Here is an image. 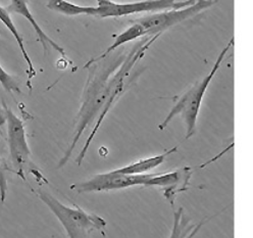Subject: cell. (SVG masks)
I'll list each match as a JSON object with an SVG mask.
<instances>
[{
    "label": "cell",
    "mask_w": 253,
    "mask_h": 238,
    "mask_svg": "<svg viewBox=\"0 0 253 238\" xmlns=\"http://www.w3.org/2000/svg\"><path fill=\"white\" fill-rule=\"evenodd\" d=\"M124 59V56H119L118 58H113L108 61L107 65L105 62L101 65V61H99L88 68L90 73L83 92L82 105L79 110L74 137L69 148L57 165L58 169L62 168L69 162L79 140L91 123L95 120L97 121L102 108L109 98L110 91H112L109 79L121 66Z\"/></svg>",
    "instance_id": "obj_1"
},
{
    "label": "cell",
    "mask_w": 253,
    "mask_h": 238,
    "mask_svg": "<svg viewBox=\"0 0 253 238\" xmlns=\"http://www.w3.org/2000/svg\"><path fill=\"white\" fill-rule=\"evenodd\" d=\"M233 45L234 36L230 38L227 45L221 49L209 74L205 75L201 80L195 82L176 100L175 104L170 108L169 113L168 114L166 119L160 124V126H158L160 130H165L173 118H176L177 116H181L184 120L186 127V139H190L195 134L197 120L204 95L207 93L216 73L220 69L221 65H223V62L226 59L229 51L232 49Z\"/></svg>",
    "instance_id": "obj_2"
},
{
    "label": "cell",
    "mask_w": 253,
    "mask_h": 238,
    "mask_svg": "<svg viewBox=\"0 0 253 238\" xmlns=\"http://www.w3.org/2000/svg\"><path fill=\"white\" fill-rule=\"evenodd\" d=\"M35 192L60 222L69 238H89L94 230L105 235L107 223L100 216L87 213L79 205H74L73 208L63 204L42 189H37Z\"/></svg>",
    "instance_id": "obj_3"
},
{
    "label": "cell",
    "mask_w": 253,
    "mask_h": 238,
    "mask_svg": "<svg viewBox=\"0 0 253 238\" xmlns=\"http://www.w3.org/2000/svg\"><path fill=\"white\" fill-rule=\"evenodd\" d=\"M160 36L161 35L147 36V37H144L143 39H142L141 42L137 43L133 47V50L125 57V59L121 63V66L116 70V72L113 74V76L110 77L109 82H110V85H112V92H110V96H109L108 100L106 101L104 107L102 108L97 121L95 122L94 128H93L92 132L90 133L89 137L87 138L82 150L80 151V153H79V155L77 157L76 162L79 166L82 164L83 160L85 158V155L89 149V146L92 143L94 137L96 136L106 115L108 114L109 110L112 109V107L115 105L117 100L122 96V94L125 92L126 87H128V81L126 80H128V78H129L133 68L135 67V65L138 61H140L142 58H143L145 52L149 49V47L157 40V38Z\"/></svg>",
    "instance_id": "obj_4"
},
{
    "label": "cell",
    "mask_w": 253,
    "mask_h": 238,
    "mask_svg": "<svg viewBox=\"0 0 253 238\" xmlns=\"http://www.w3.org/2000/svg\"><path fill=\"white\" fill-rule=\"evenodd\" d=\"M3 109L5 122L7 124V141L10 160L15 169V173L24 180H26V175L31 174L38 182H47L40 169L31 158L32 152L27 141L24 122L7 107L5 103H3Z\"/></svg>",
    "instance_id": "obj_5"
},
{
    "label": "cell",
    "mask_w": 253,
    "mask_h": 238,
    "mask_svg": "<svg viewBox=\"0 0 253 238\" xmlns=\"http://www.w3.org/2000/svg\"><path fill=\"white\" fill-rule=\"evenodd\" d=\"M197 0H141V1L119 3L112 0H96L92 17L98 19L121 18L143 12H161L181 9L194 4Z\"/></svg>",
    "instance_id": "obj_6"
},
{
    "label": "cell",
    "mask_w": 253,
    "mask_h": 238,
    "mask_svg": "<svg viewBox=\"0 0 253 238\" xmlns=\"http://www.w3.org/2000/svg\"><path fill=\"white\" fill-rule=\"evenodd\" d=\"M216 2V0H197L194 4L188 7L154 12L133 20L131 23H137L143 28L146 37L162 35L169 29L196 17L204 10L210 9Z\"/></svg>",
    "instance_id": "obj_7"
},
{
    "label": "cell",
    "mask_w": 253,
    "mask_h": 238,
    "mask_svg": "<svg viewBox=\"0 0 253 238\" xmlns=\"http://www.w3.org/2000/svg\"><path fill=\"white\" fill-rule=\"evenodd\" d=\"M153 174H142V175H122L115 171L98 174L90 180L74 184L71 186L73 191L78 193H90L109 191V190H121L134 186H148Z\"/></svg>",
    "instance_id": "obj_8"
},
{
    "label": "cell",
    "mask_w": 253,
    "mask_h": 238,
    "mask_svg": "<svg viewBox=\"0 0 253 238\" xmlns=\"http://www.w3.org/2000/svg\"><path fill=\"white\" fill-rule=\"evenodd\" d=\"M6 9L9 12L21 14L22 17H24L32 25L34 31L36 32V35H37L39 41L41 42V44L43 46V50H44L45 55L47 54V52H48L49 48H53L54 50L59 52L62 57H65V58L67 57V53H66L65 49H63L61 46H59L56 42H54L40 27V25L34 18L33 13L31 12V10L29 8L28 0H10V4L6 7Z\"/></svg>",
    "instance_id": "obj_9"
},
{
    "label": "cell",
    "mask_w": 253,
    "mask_h": 238,
    "mask_svg": "<svg viewBox=\"0 0 253 238\" xmlns=\"http://www.w3.org/2000/svg\"><path fill=\"white\" fill-rule=\"evenodd\" d=\"M178 148H179L178 145L173 146L172 148H169L161 154L142 158V160H139L137 162H134L130 165H126L123 168H120L114 171L118 174H122V175H142V174H146L152 171L153 169L160 167L166 161V158L171 153L176 152Z\"/></svg>",
    "instance_id": "obj_10"
},
{
    "label": "cell",
    "mask_w": 253,
    "mask_h": 238,
    "mask_svg": "<svg viewBox=\"0 0 253 238\" xmlns=\"http://www.w3.org/2000/svg\"><path fill=\"white\" fill-rule=\"evenodd\" d=\"M144 37H146V36H145L143 28H142L137 23H132V25L128 29L125 30L124 32H122L120 35H118L116 37L114 43L110 45V46H108L107 48H106V50L103 53H101L100 55L90 59L86 63V65L84 66V68L88 69L90 66L94 65V63H97V62L103 60L104 58L108 57L110 54H112L115 50L120 48L121 46H123V45H125L126 43H129L131 41H134V40H137V39H140V38H144Z\"/></svg>",
    "instance_id": "obj_11"
},
{
    "label": "cell",
    "mask_w": 253,
    "mask_h": 238,
    "mask_svg": "<svg viewBox=\"0 0 253 238\" xmlns=\"http://www.w3.org/2000/svg\"><path fill=\"white\" fill-rule=\"evenodd\" d=\"M209 220H202L197 224L191 223V220L184 213V209L180 208L178 211L173 212L172 228L169 238H194L203 226L204 222Z\"/></svg>",
    "instance_id": "obj_12"
},
{
    "label": "cell",
    "mask_w": 253,
    "mask_h": 238,
    "mask_svg": "<svg viewBox=\"0 0 253 238\" xmlns=\"http://www.w3.org/2000/svg\"><path fill=\"white\" fill-rule=\"evenodd\" d=\"M0 22H1L5 27L6 29L10 32L11 35L14 37L15 41H17L20 49H21V52L23 54V57L27 63L28 66V71H27V74H28V77H29V81H31L32 79H33L35 76H36V70L34 68V65H33V61H32L27 49H26V46H25V43H24V39L22 37V35L20 34V32L18 30V28L15 27L14 23L12 22V19L10 17V12L2 7L0 6Z\"/></svg>",
    "instance_id": "obj_13"
},
{
    "label": "cell",
    "mask_w": 253,
    "mask_h": 238,
    "mask_svg": "<svg viewBox=\"0 0 253 238\" xmlns=\"http://www.w3.org/2000/svg\"><path fill=\"white\" fill-rule=\"evenodd\" d=\"M46 6L48 9L68 17L77 15H90L92 17L94 6H82L72 3L68 0H46Z\"/></svg>",
    "instance_id": "obj_14"
},
{
    "label": "cell",
    "mask_w": 253,
    "mask_h": 238,
    "mask_svg": "<svg viewBox=\"0 0 253 238\" xmlns=\"http://www.w3.org/2000/svg\"><path fill=\"white\" fill-rule=\"evenodd\" d=\"M0 84L8 93H21L19 82L0 65Z\"/></svg>",
    "instance_id": "obj_15"
},
{
    "label": "cell",
    "mask_w": 253,
    "mask_h": 238,
    "mask_svg": "<svg viewBox=\"0 0 253 238\" xmlns=\"http://www.w3.org/2000/svg\"><path fill=\"white\" fill-rule=\"evenodd\" d=\"M7 179L4 173L3 168L0 165V199L2 202L6 199V193H7Z\"/></svg>",
    "instance_id": "obj_16"
},
{
    "label": "cell",
    "mask_w": 253,
    "mask_h": 238,
    "mask_svg": "<svg viewBox=\"0 0 253 238\" xmlns=\"http://www.w3.org/2000/svg\"><path fill=\"white\" fill-rule=\"evenodd\" d=\"M5 122V114L4 112L2 113L1 110H0V125H2Z\"/></svg>",
    "instance_id": "obj_17"
}]
</instances>
